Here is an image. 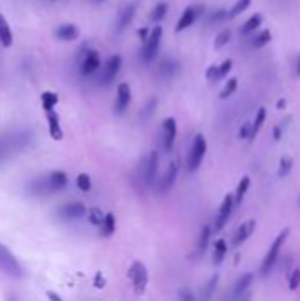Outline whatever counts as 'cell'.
Wrapping results in <instances>:
<instances>
[{"mask_svg":"<svg viewBox=\"0 0 300 301\" xmlns=\"http://www.w3.org/2000/svg\"><path fill=\"white\" fill-rule=\"evenodd\" d=\"M261 14H254V16H251L249 20L246 21V25L242 27V33H249V32H254L258 27L261 25Z\"/></svg>","mask_w":300,"mask_h":301,"instance_id":"cell-24","label":"cell"},{"mask_svg":"<svg viewBox=\"0 0 300 301\" xmlns=\"http://www.w3.org/2000/svg\"><path fill=\"white\" fill-rule=\"evenodd\" d=\"M180 298H182V299H189V301H192V299H194V296H192L189 291H180Z\"/></svg>","mask_w":300,"mask_h":301,"instance_id":"cell-47","label":"cell"},{"mask_svg":"<svg viewBox=\"0 0 300 301\" xmlns=\"http://www.w3.org/2000/svg\"><path fill=\"white\" fill-rule=\"evenodd\" d=\"M122 67V58L118 57V55H115V57L110 58L108 62H106L105 65V74H103V83H112L115 80V76L118 74V70H120Z\"/></svg>","mask_w":300,"mask_h":301,"instance_id":"cell-11","label":"cell"},{"mask_svg":"<svg viewBox=\"0 0 300 301\" xmlns=\"http://www.w3.org/2000/svg\"><path fill=\"white\" fill-rule=\"evenodd\" d=\"M0 268L6 273H9L11 277H21L23 275V270H21L20 265L16 262V259L13 257V254L6 247H0Z\"/></svg>","mask_w":300,"mask_h":301,"instance_id":"cell-5","label":"cell"},{"mask_svg":"<svg viewBox=\"0 0 300 301\" xmlns=\"http://www.w3.org/2000/svg\"><path fill=\"white\" fill-rule=\"evenodd\" d=\"M291 166H293V161H291L290 157L281 159V166H279V174H281V176H286V174L290 173Z\"/></svg>","mask_w":300,"mask_h":301,"instance_id":"cell-35","label":"cell"},{"mask_svg":"<svg viewBox=\"0 0 300 301\" xmlns=\"http://www.w3.org/2000/svg\"><path fill=\"white\" fill-rule=\"evenodd\" d=\"M115 233V215L108 213L103 217V234L105 236H112Z\"/></svg>","mask_w":300,"mask_h":301,"instance_id":"cell-25","label":"cell"},{"mask_svg":"<svg viewBox=\"0 0 300 301\" xmlns=\"http://www.w3.org/2000/svg\"><path fill=\"white\" fill-rule=\"evenodd\" d=\"M78 27L76 25H62L57 28V37L62 41H75L78 37Z\"/></svg>","mask_w":300,"mask_h":301,"instance_id":"cell-19","label":"cell"},{"mask_svg":"<svg viewBox=\"0 0 300 301\" xmlns=\"http://www.w3.org/2000/svg\"><path fill=\"white\" fill-rule=\"evenodd\" d=\"M135 11H136L135 6L125 7V11L122 13V16H120V21H118V28H124V27H127V25L131 23L132 16H135Z\"/></svg>","mask_w":300,"mask_h":301,"instance_id":"cell-27","label":"cell"},{"mask_svg":"<svg viewBox=\"0 0 300 301\" xmlns=\"http://www.w3.org/2000/svg\"><path fill=\"white\" fill-rule=\"evenodd\" d=\"M229 37H231V32H229V30L221 32L219 35H217V39H216V48H223L224 44L229 41Z\"/></svg>","mask_w":300,"mask_h":301,"instance_id":"cell-38","label":"cell"},{"mask_svg":"<svg viewBox=\"0 0 300 301\" xmlns=\"http://www.w3.org/2000/svg\"><path fill=\"white\" fill-rule=\"evenodd\" d=\"M41 102H43L44 109L50 111L58 104V97H57V94H53V92H44V94L41 95Z\"/></svg>","mask_w":300,"mask_h":301,"instance_id":"cell-23","label":"cell"},{"mask_svg":"<svg viewBox=\"0 0 300 301\" xmlns=\"http://www.w3.org/2000/svg\"><path fill=\"white\" fill-rule=\"evenodd\" d=\"M162 129H164V150L170 152L175 143L177 137V124L175 118H166L164 124H162Z\"/></svg>","mask_w":300,"mask_h":301,"instance_id":"cell-13","label":"cell"},{"mask_svg":"<svg viewBox=\"0 0 300 301\" xmlns=\"http://www.w3.org/2000/svg\"><path fill=\"white\" fill-rule=\"evenodd\" d=\"M253 127L249 124H244L242 129H240V137H253Z\"/></svg>","mask_w":300,"mask_h":301,"instance_id":"cell-42","label":"cell"},{"mask_svg":"<svg viewBox=\"0 0 300 301\" xmlns=\"http://www.w3.org/2000/svg\"><path fill=\"white\" fill-rule=\"evenodd\" d=\"M87 213V208L81 203H68L58 210V215L62 218H81Z\"/></svg>","mask_w":300,"mask_h":301,"instance_id":"cell-10","label":"cell"},{"mask_svg":"<svg viewBox=\"0 0 300 301\" xmlns=\"http://www.w3.org/2000/svg\"><path fill=\"white\" fill-rule=\"evenodd\" d=\"M207 78H209V80H217V67H209V69H207Z\"/></svg>","mask_w":300,"mask_h":301,"instance_id":"cell-43","label":"cell"},{"mask_svg":"<svg viewBox=\"0 0 300 301\" xmlns=\"http://www.w3.org/2000/svg\"><path fill=\"white\" fill-rule=\"evenodd\" d=\"M0 44H2L4 48H9L11 44H13V33H11L7 20L4 18L2 13H0Z\"/></svg>","mask_w":300,"mask_h":301,"instance_id":"cell-18","label":"cell"},{"mask_svg":"<svg viewBox=\"0 0 300 301\" xmlns=\"http://www.w3.org/2000/svg\"><path fill=\"white\" fill-rule=\"evenodd\" d=\"M50 192H53V191H51V187H50L48 176L46 178H38V180L30 185V194L43 196V194H50Z\"/></svg>","mask_w":300,"mask_h":301,"instance_id":"cell-21","label":"cell"},{"mask_svg":"<svg viewBox=\"0 0 300 301\" xmlns=\"http://www.w3.org/2000/svg\"><path fill=\"white\" fill-rule=\"evenodd\" d=\"M11 152H13V146H11L9 139H7V137L6 139H0V164L9 157Z\"/></svg>","mask_w":300,"mask_h":301,"instance_id":"cell-30","label":"cell"},{"mask_svg":"<svg viewBox=\"0 0 300 301\" xmlns=\"http://www.w3.org/2000/svg\"><path fill=\"white\" fill-rule=\"evenodd\" d=\"M286 236H288V229H283V231L279 233V236L274 240L272 247H270L269 254H266L265 261H263V265H261V273L263 275L269 273V271L272 270V266L276 265V259H277V255H279V250H281V247H283V243H284V240H286Z\"/></svg>","mask_w":300,"mask_h":301,"instance_id":"cell-3","label":"cell"},{"mask_svg":"<svg viewBox=\"0 0 300 301\" xmlns=\"http://www.w3.org/2000/svg\"><path fill=\"white\" fill-rule=\"evenodd\" d=\"M265 117H266V109H265V107L258 109L256 120H254V125H253V134H256L258 131H260V127L263 125V122H265Z\"/></svg>","mask_w":300,"mask_h":301,"instance_id":"cell-33","label":"cell"},{"mask_svg":"<svg viewBox=\"0 0 300 301\" xmlns=\"http://www.w3.org/2000/svg\"><path fill=\"white\" fill-rule=\"evenodd\" d=\"M166 11H168V6L166 4H159V6L154 7V11L150 13V20L152 21H161L164 18Z\"/></svg>","mask_w":300,"mask_h":301,"instance_id":"cell-29","label":"cell"},{"mask_svg":"<svg viewBox=\"0 0 300 301\" xmlns=\"http://www.w3.org/2000/svg\"><path fill=\"white\" fill-rule=\"evenodd\" d=\"M297 76H300V55H298V60H297Z\"/></svg>","mask_w":300,"mask_h":301,"instance_id":"cell-50","label":"cell"},{"mask_svg":"<svg viewBox=\"0 0 300 301\" xmlns=\"http://www.w3.org/2000/svg\"><path fill=\"white\" fill-rule=\"evenodd\" d=\"M147 33H149V30H147V28H140L138 30V35H140V39H147Z\"/></svg>","mask_w":300,"mask_h":301,"instance_id":"cell-48","label":"cell"},{"mask_svg":"<svg viewBox=\"0 0 300 301\" xmlns=\"http://www.w3.org/2000/svg\"><path fill=\"white\" fill-rule=\"evenodd\" d=\"M48 298H51V299H55V301H60L62 298L58 294H53V292H48Z\"/></svg>","mask_w":300,"mask_h":301,"instance_id":"cell-49","label":"cell"},{"mask_svg":"<svg viewBox=\"0 0 300 301\" xmlns=\"http://www.w3.org/2000/svg\"><path fill=\"white\" fill-rule=\"evenodd\" d=\"M229 69H231V60H226V62H223V65L217 67V80H221V78H224L226 74L229 72Z\"/></svg>","mask_w":300,"mask_h":301,"instance_id":"cell-40","label":"cell"},{"mask_svg":"<svg viewBox=\"0 0 300 301\" xmlns=\"http://www.w3.org/2000/svg\"><path fill=\"white\" fill-rule=\"evenodd\" d=\"M103 217H101V211L97 210V208H94V210L90 211V222L92 224H101Z\"/></svg>","mask_w":300,"mask_h":301,"instance_id":"cell-41","label":"cell"},{"mask_svg":"<svg viewBox=\"0 0 300 301\" xmlns=\"http://www.w3.org/2000/svg\"><path fill=\"white\" fill-rule=\"evenodd\" d=\"M251 282H253V275H251V273H247V275H244V277H240L239 282L235 284V289H233V298H240V296H242L244 292L249 289Z\"/></svg>","mask_w":300,"mask_h":301,"instance_id":"cell-20","label":"cell"},{"mask_svg":"<svg viewBox=\"0 0 300 301\" xmlns=\"http://www.w3.org/2000/svg\"><path fill=\"white\" fill-rule=\"evenodd\" d=\"M157 152H152L149 155V159H147L145 162H143V171H142V176H143V181H145L147 185H150L152 181H154L155 178V173H157Z\"/></svg>","mask_w":300,"mask_h":301,"instance_id":"cell-9","label":"cell"},{"mask_svg":"<svg viewBox=\"0 0 300 301\" xmlns=\"http://www.w3.org/2000/svg\"><path fill=\"white\" fill-rule=\"evenodd\" d=\"M269 41H270V32L265 30V32L258 33V37L253 41V46H254V48H261V46H265V44L269 43Z\"/></svg>","mask_w":300,"mask_h":301,"instance_id":"cell-36","label":"cell"},{"mask_svg":"<svg viewBox=\"0 0 300 301\" xmlns=\"http://www.w3.org/2000/svg\"><path fill=\"white\" fill-rule=\"evenodd\" d=\"M99 67H101V58H99L97 51H90V53L85 57V60L81 62V74H83V76H90Z\"/></svg>","mask_w":300,"mask_h":301,"instance_id":"cell-12","label":"cell"},{"mask_svg":"<svg viewBox=\"0 0 300 301\" xmlns=\"http://www.w3.org/2000/svg\"><path fill=\"white\" fill-rule=\"evenodd\" d=\"M205 154H207V141H205V137H203L202 134H196L194 141H192L191 152H189V157H187V169L191 171V173L199 167L203 157H205Z\"/></svg>","mask_w":300,"mask_h":301,"instance_id":"cell-2","label":"cell"},{"mask_svg":"<svg viewBox=\"0 0 300 301\" xmlns=\"http://www.w3.org/2000/svg\"><path fill=\"white\" fill-rule=\"evenodd\" d=\"M202 11H203V7H199V6L187 7V9L182 13V16H180V20H179V23H177L175 30L177 32H182V30H186L187 27H191V25L194 23L196 20H198V16L202 14Z\"/></svg>","mask_w":300,"mask_h":301,"instance_id":"cell-7","label":"cell"},{"mask_svg":"<svg viewBox=\"0 0 300 301\" xmlns=\"http://www.w3.org/2000/svg\"><path fill=\"white\" fill-rule=\"evenodd\" d=\"M226 250H228V247H226L224 240H217L216 243H214V265H221V262H223Z\"/></svg>","mask_w":300,"mask_h":301,"instance_id":"cell-22","label":"cell"},{"mask_svg":"<svg viewBox=\"0 0 300 301\" xmlns=\"http://www.w3.org/2000/svg\"><path fill=\"white\" fill-rule=\"evenodd\" d=\"M76 185H78V189L80 191H83V192H88L92 189V181H90V176L88 174H78V178H76Z\"/></svg>","mask_w":300,"mask_h":301,"instance_id":"cell-28","label":"cell"},{"mask_svg":"<svg viewBox=\"0 0 300 301\" xmlns=\"http://www.w3.org/2000/svg\"><path fill=\"white\" fill-rule=\"evenodd\" d=\"M161 37H162L161 27H155L150 35L147 37V44H145V48H143V53H142V58L145 64H150V62L155 58L157 50H159V43H161Z\"/></svg>","mask_w":300,"mask_h":301,"instance_id":"cell-4","label":"cell"},{"mask_svg":"<svg viewBox=\"0 0 300 301\" xmlns=\"http://www.w3.org/2000/svg\"><path fill=\"white\" fill-rule=\"evenodd\" d=\"M48 181H50V187L53 192L62 191V189L68 185V176L62 171H53L51 174H48Z\"/></svg>","mask_w":300,"mask_h":301,"instance_id":"cell-17","label":"cell"},{"mask_svg":"<svg viewBox=\"0 0 300 301\" xmlns=\"http://www.w3.org/2000/svg\"><path fill=\"white\" fill-rule=\"evenodd\" d=\"M94 284H95V287H99V289L105 287V278H103V275H101V273L95 275V282H94Z\"/></svg>","mask_w":300,"mask_h":301,"instance_id":"cell-45","label":"cell"},{"mask_svg":"<svg viewBox=\"0 0 300 301\" xmlns=\"http://www.w3.org/2000/svg\"><path fill=\"white\" fill-rule=\"evenodd\" d=\"M48 125H50V134L55 141H60L64 137L62 134V127H60V122H58V115L55 113L53 109L48 111Z\"/></svg>","mask_w":300,"mask_h":301,"instance_id":"cell-15","label":"cell"},{"mask_svg":"<svg viewBox=\"0 0 300 301\" xmlns=\"http://www.w3.org/2000/svg\"><path fill=\"white\" fill-rule=\"evenodd\" d=\"M129 102H131V88L127 83H120L117 88V102H115V111L118 115H122L127 109Z\"/></svg>","mask_w":300,"mask_h":301,"instance_id":"cell-8","label":"cell"},{"mask_svg":"<svg viewBox=\"0 0 300 301\" xmlns=\"http://www.w3.org/2000/svg\"><path fill=\"white\" fill-rule=\"evenodd\" d=\"M254 224H256V222H254V220L244 222V224L239 228V231L235 233V236H233V245H240V243H244V241H246L247 238L251 236V233L254 231Z\"/></svg>","mask_w":300,"mask_h":301,"instance_id":"cell-16","label":"cell"},{"mask_svg":"<svg viewBox=\"0 0 300 301\" xmlns=\"http://www.w3.org/2000/svg\"><path fill=\"white\" fill-rule=\"evenodd\" d=\"M233 206H235V199H233L231 194H228L223 201V204H221L219 208V215H217V220H216V225H214V229H216V233H219L221 229L224 228V224L228 222V217L229 213H231Z\"/></svg>","mask_w":300,"mask_h":301,"instance_id":"cell-6","label":"cell"},{"mask_svg":"<svg viewBox=\"0 0 300 301\" xmlns=\"http://www.w3.org/2000/svg\"><path fill=\"white\" fill-rule=\"evenodd\" d=\"M129 278L132 282V287H135V292L138 296H142L147 289V284H149V271H147V266L140 261H135L129 268Z\"/></svg>","mask_w":300,"mask_h":301,"instance_id":"cell-1","label":"cell"},{"mask_svg":"<svg viewBox=\"0 0 300 301\" xmlns=\"http://www.w3.org/2000/svg\"><path fill=\"white\" fill-rule=\"evenodd\" d=\"M298 284H300V270L297 268V270H293V273H291V277H290V289L291 291H295V289L298 287Z\"/></svg>","mask_w":300,"mask_h":301,"instance_id":"cell-39","label":"cell"},{"mask_svg":"<svg viewBox=\"0 0 300 301\" xmlns=\"http://www.w3.org/2000/svg\"><path fill=\"white\" fill-rule=\"evenodd\" d=\"M249 4H251V0H239V2L233 6V9L229 11V16H239L240 13H244V11L249 7Z\"/></svg>","mask_w":300,"mask_h":301,"instance_id":"cell-31","label":"cell"},{"mask_svg":"<svg viewBox=\"0 0 300 301\" xmlns=\"http://www.w3.org/2000/svg\"><path fill=\"white\" fill-rule=\"evenodd\" d=\"M209 238H210V228H203L202 236H199V241H198V248H199L202 252L207 248V243H209Z\"/></svg>","mask_w":300,"mask_h":301,"instance_id":"cell-37","label":"cell"},{"mask_svg":"<svg viewBox=\"0 0 300 301\" xmlns=\"http://www.w3.org/2000/svg\"><path fill=\"white\" fill-rule=\"evenodd\" d=\"M177 171H179V167H177V162H172V164L168 166V169H166V173L162 174L161 192H168L170 189L173 187V183H175V178H177Z\"/></svg>","mask_w":300,"mask_h":301,"instance_id":"cell-14","label":"cell"},{"mask_svg":"<svg viewBox=\"0 0 300 301\" xmlns=\"http://www.w3.org/2000/svg\"><path fill=\"white\" fill-rule=\"evenodd\" d=\"M154 106H155V99H152L150 102H149V106H147L145 113H143V117H149V115L152 113V109H154Z\"/></svg>","mask_w":300,"mask_h":301,"instance_id":"cell-46","label":"cell"},{"mask_svg":"<svg viewBox=\"0 0 300 301\" xmlns=\"http://www.w3.org/2000/svg\"><path fill=\"white\" fill-rule=\"evenodd\" d=\"M216 282H217V277H214L212 280L209 282V289H207V292H205V296L209 298L210 294H212V291H214V287H216Z\"/></svg>","mask_w":300,"mask_h":301,"instance_id":"cell-44","label":"cell"},{"mask_svg":"<svg viewBox=\"0 0 300 301\" xmlns=\"http://www.w3.org/2000/svg\"><path fill=\"white\" fill-rule=\"evenodd\" d=\"M161 72L164 74V76H173V74L177 72V64L175 62H170V60H164L161 65Z\"/></svg>","mask_w":300,"mask_h":301,"instance_id":"cell-34","label":"cell"},{"mask_svg":"<svg viewBox=\"0 0 300 301\" xmlns=\"http://www.w3.org/2000/svg\"><path fill=\"white\" fill-rule=\"evenodd\" d=\"M237 85H239V81H237V78H231V80L226 83V87H224V90L221 92V99H226V97H229V95L233 94V92L237 90Z\"/></svg>","mask_w":300,"mask_h":301,"instance_id":"cell-32","label":"cell"},{"mask_svg":"<svg viewBox=\"0 0 300 301\" xmlns=\"http://www.w3.org/2000/svg\"><path fill=\"white\" fill-rule=\"evenodd\" d=\"M249 183H251L249 176H244L242 180H240L239 189H237V196H235V204L242 203V198H244V194L247 192V189H249Z\"/></svg>","mask_w":300,"mask_h":301,"instance_id":"cell-26","label":"cell"}]
</instances>
